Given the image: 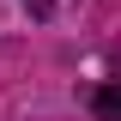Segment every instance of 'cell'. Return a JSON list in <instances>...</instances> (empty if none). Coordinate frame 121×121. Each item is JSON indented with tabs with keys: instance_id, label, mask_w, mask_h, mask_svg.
Returning a JSON list of instances; mask_svg holds the SVG:
<instances>
[{
	"instance_id": "6da1fadb",
	"label": "cell",
	"mask_w": 121,
	"mask_h": 121,
	"mask_svg": "<svg viewBox=\"0 0 121 121\" xmlns=\"http://www.w3.org/2000/svg\"><path fill=\"white\" fill-rule=\"evenodd\" d=\"M97 115H103V121H121V85H103V91H97Z\"/></svg>"
},
{
	"instance_id": "7a4b0ae2",
	"label": "cell",
	"mask_w": 121,
	"mask_h": 121,
	"mask_svg": "<svg viewBox=\"0 0 121 121\" xmlns=\"http://www.w3.org/2000/svg\"><path fill=\"white\" fill-rule=\"evenodd\" d=\"M36 12H48V6H43V0H36Z\"/></svg>"
}]
</instances>
